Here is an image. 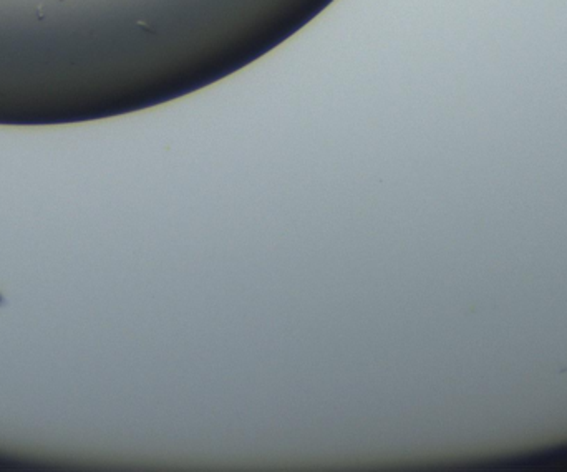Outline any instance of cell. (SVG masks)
<instances>
[{
    "label": "cell",
    "instance_id": "6da1fadb",
    "mask_svg": "<svg viewBox=\"0 0 567 472\" xmlns=\"http://www.w3.org/2000/svg\"><path fill=\"white\" fill-rule=\"evenodd\" d=\"M58 2H65V0H58Z\"/></svg>",
    "mask_w": 567,
    "mask_h": 472
}]
</instances>
